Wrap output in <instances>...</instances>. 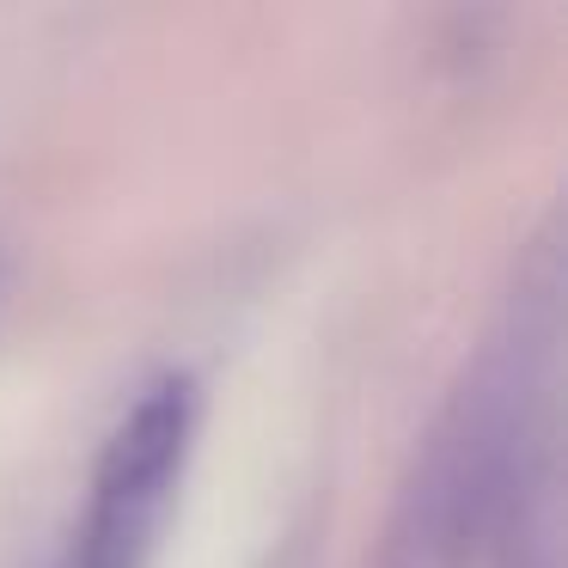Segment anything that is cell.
<instances>
[{
    "instance_id": "cell-1",
    "label": "cell",
    "mask_w": 568,
    "mask_h": 568,
    "mask_svg": "<svg viewBox=\"0 0 568 568\" xmlns=\"http://www.w3.org/2000/svg\"><path fill=\"white\" fill-rule=\"evenodd\" d=\"M196 434V385L190 373H160L104 434L92 465L87 514H80L68 568H148L160 519L178 495Z\"/></svg>"
}]
</instances>
